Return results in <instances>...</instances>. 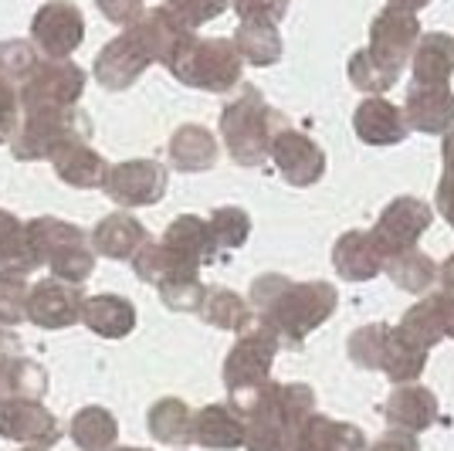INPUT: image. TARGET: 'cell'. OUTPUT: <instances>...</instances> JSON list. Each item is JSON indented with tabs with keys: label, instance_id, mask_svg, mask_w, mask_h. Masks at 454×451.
I'll list each match as a JSON object with an SVG mask.
<instances>
[{
	"label": "cell",
	"instance_id": "obj_1",
	"mask_svg": "<svg viewBox=\"0 0 454 451\" xmlns=\"http://www.w3.org/2000/svg\"><path fill=\"white\" fill-rule=\"evenodd\" d=\"M251 302L265 316V326L288 346H299L316 326L333 316L336 289L329 282H288L282 275H262L251 285Z\"/></svg>",
	"mask_w": 454,
	"mask_h": 451
},
{
	"label": "cell",
	"instance_id": "obj_2",
	"mask_svg": "<svg viewBox=\"0 0 454 451\" xmlns=\"http://www.w3.org/2000/svg\"><path fill=\"white\" fill-rule=\"evenodd\" d=\"M417 41H420V24L414 11L387 7L370 28V48L356 51L349 61V82L360 92H387L403 72V65L414 58Z\"/></svg>",
	"mask_w": 454,
	"mask_h": 451
},
{
	"label": "cell",
	"instance_id": "obj_3",
	"mask_svg": "<svg viewBox=\"0 0 454 451\" xmlns=\"http://www.w3.org/2000/svg\"><path fill=\"white\" fill-rule=\"evenodd\" d=\"M285 130V119L275 109H268L262 102V95L254 89H247L234 106H227L221 115V132H224V143L231 156L241 163V167H254L262 163L275 136Z\"/></svg>",
	"mask_w": 454,
	"mask_h": 451
},
{
	"label": "cell",
	"instance_id": "obj_4",
	"mask_svg": "<svg viewBox=\"0 0 454 451\" xmlns=\"http://www.w3.org/2000/svg\"><path fill=\"white\" fill-rule=\"evenodd\" d=\"M27 241L35 251V262H48L68 282H82L92 272V248L78 227L61 221H35L27 227Z\"/></svg>",
	"mask_w": 454,
	"mask_h": 451
},
{
	"label": "cell",
	"instance_id": "obj_5",
	"mask_svg": "<svg viewBox=\"0 0 454 451\" xmlns=\"http://www.w3.org/2000/svg\"><path fill=\"white\" fill-rule=\"evenodd\" d=\"M278 353V336L262 326L254 333L238 339V346L231 350V357L224 363V384L227 391L238 394H251L258 387L268 384V370H271V360Z\"/></svg>",
	"mask_w": 454,
	"mask_h": 451
},
{
	"label": "cell",
	"instance_id": "obj_6",
	"mask_svg": "<svg viewBox=\"0 0 454 451\" xmlns=\"http://www.w3.org/2000/svg\"><path fill=\"white\" fill-rule=\"evenodd\" d=\"M431 218L434 214H431V207L424 204V201H417V197H397V201H390V204L383 207L377 227L370 234L377 238L380 251L387 258H394V255H403V251L417 248V238L431 227Z\"/></svg>",
	"mask_w": 454,
	"mask_h": 451
},
{
	"label": "cell",
	"instance_id": "obj_7",
	"mask_svg": "<svg viewBox=\"0 0 454 451\" xmlns=\"http://www.w3.org/2000/svg\"><path fill=\"white\" fill-rule=\"evenodd\" d=\"M271 156H275V163H278L285 180L295 184V187H309V184H316L325 173V156H322L319 146L305 132L288 130V126L275 136Z\"/></svg>",
	"mask_w": 454,
	"mask_h": 451
},
{
	"label": "cell",
	"instance_id": "obj_8",
	"mask_svg": "<svg viewBox=\"0 0 454 451\" xmlns=\"http://www.w3.org/2000/svg\"><path fill=\"white\" fill-rule=\"evenodd\" d=\"M400 329L420 346H434L441 339H454V292H431L424 302H417L414 309H407V316L400 320Z\"/></svg>",
	"mask_w": 454,
	"mask_h": 451
},
{
	"label": "cell",
	"instance_id": "obj_9",
	"mask_svg": "<svg viewBox=\"0 0 454 451\" xmlns=\"http://www.w3.org/2000/svg\"><path fill=\"white\" fill-rule=\"evenodd\" d=\"M407 126L417 132H451L454 130V92L451 85H424L414 82L407 92Z\"/></svg>",
	"mask_w": 454,
	"mask_h": 451
},
{
	"label": "cell",
	"instance_id": "obj_10",
	"mask_svg": "<svg viewBox=\"0 0 454 451\" xmlns=\"http://www.w3.org/2000/svg\"><path fill=\"white\" fill-rule=\"evenodd\" d=\"M167 187V173L160 163H122L106 177V190L115 204L139 207L153 204L163 197Z\"/></svg>",
	"mask_w": 454,
	"mask_h": 451
},
{
	"label": "cell",
	"instance_id": "obj_11",
	"mask_svg": "<svg viewBox=\"0 0 454 451\" xmlns=\"http://www.w3.org/2000/svg\"><path fill=\"white\" fill-rule=\"evenodd\" d=\"M353 126H356V136H360L363 143H370V146H397L411 132L403 109H397L394 102H387L380 95H370L356 109Z\"/></svg>",
	"mask_w": 454,
	"mask_h": 451
},
{
	"label": "cell",
	"instance_id": "obj_12",
	"mask_svg": "<svg viewBox=\"0 0 454 451\" xmlns=\"http://www.w3.org/2000/svg\"><path fill=\"white\" fill-rule=\"evenodd\" d=\"M333 262L346 282H366L377 279L387 265V255L380 251L377 238L366 231H346L336 248H333Z\"/></svg>",
	"mask_w": 454,
	"mask_h": 451
},
{
	"label": "cell",
	"instance_id": "obj_13",
	"mask_svg": "<svg viewBox=\"0 0 454 451\" xmlns=\"http://www.w3.org/2000/svg\"><path fill=\"white\" fill-rule=\"evenodd\" d=\"M383 414L390 421V428H400V431H427L441 414V404L437 397L420 387V384H400L397 391L390 394V400L383 404Z\"/></svg>",
	"mask_w": 454,
	"mask_h": 451
},
{
	"label": "cell",
	"instance_id": "obj_14",
	"mask_svg": "<svg viewBox=\"0 0 454 451\" xmlns=\"http://www.w3.org/2000/svg\"><path fill=\"white\" fill-rule=\"evenodd\" d=\"M0 434L18 438V441L48 445V441L58 438V428H55V417L44 411L38 400L7 397V400H0Z\"/></svg>",
	"mask_w": 454,
	"mask_h": 451
},
{
	"label": "cell",
	"instance_id": "obj_15",
	"mask_svg": "<svg viewBox=\"0 0 454 451\" xmlns=\"http://www.w3.org/2000/svg\"><path fill=\"white\" fill-rule=\"evenodd\" d=\"M85 309V302L78 296V289L65 282H41L31 296H27V320H35L44 329H58L75 322Z\"/></svg>",
	"mask_w": 454,
	"mask_h": 451
},
{
	"label": "cell",
	"instance_id": "obj_16",
	"mask_svg": "<svg viewBox=\"0 0 454 451\" xmlns=\"http://www.w3.org/2000/svg\"><path fill=\"white\" fill-rule=\"evenodd\" d=\"M424 363H427V346L411 339L400 326H387L380 374H387L394 384H414L417 376L424 374Z\"/></svg>",
	"mask_w": 454,
	"mask_h": 451
},
{
	"label": "cell",
	"instance_id": "obj_17",
	"mask_svg": "<svg viewBox=\"0 0 454 451\" xmlns=\"http://www.w3.org/2000/svg\"><path fill=\"white\" fill-rule=\"evenodd\" d=\"M299 451H366V438L349 421H329L312 414L299 434Z\"/></svg>",
	"mask_w": 454,
	"mask_h": 451
},
{
	"label": "cell",
	"instance_id": "obj_18",
	"mask_svg": "<svg viewBox=\"0 0 454 451\" xmlns=\"http://www.w3.org/2000/svg\"><path fill=\"white\" fill-rule=\"evenodd\" d=\"M414 82L424 85H448L454 75V38L451 35H420L414 51Z\"/></svg>",
	"mask_w": 454,
	"mask_h": 451
},
{
	"label": "cell",
	"instance_id": "obj_19",
	"mask_svg": "<svg viewBox=\"0 0 454 451\" xmlns=\"http://www.w3.org/2000/svg\"><path fill=\"white\" fill-rule=\"evenodd\" d=\"M193 441L204 448H238L247 441V424L234 411L214 404L193 417Z\"/></svg>",
	"mask_w": 454,
	"mask_h": 451
},
{
	"label": "cell",
	"instance_id": "obj_20",
	"mask_svg": "<svg viewBox=\"0 0 454 451\" xmlns=\"http://www.w3.org/2000/svg\"><path fill=\"white\" fill-rule=\"evenodd\" d=\"M163 245L170 248V251H176L190 265H207L214 258V251L221 248L217 238H214L210 221H200V218H180V221H173Z\"/></svg>",
	"mask_w": 454,
	"mask_h": 451
},
{
	"label": "cell",
	"instance_id": "obj_21",
	"mask_svg": "<svg viewBox=\"0 0 454 451\" xmlns=\"http://www.w3.org/2000/svg\"><path fill=\"white\" fill-rule=\"evenodd\" d=\"M238 55L227 48L224 41H207L197 55V75L190 78V85H204V89H214V92H224L238 82Z\"/></svg>",
	"mask_w": 454,
	"mask_h": 451
},
{
	"label": "cell",
	"instance_id": "obj_22",
	"mask_svg": "<svg viewBox=\"0 0 454 451\" xmlns=\"http://www.w3.org/2000/svg\"><path fill=\"white\" fill-rule=\"evenodd\" d=\"M383 272L394 279L397 289L403 292H414V296H427V289L434 282H441V268H437L424 251H403V255H394V258H387L383 265Z\"/></svg>",
	"mask_w": 454,
	"mask_h": 451
},
{
	"label": "cell",
	"instance_id": "obj_23",
	"mask_svg": "<svg viewBox=\"0 0 454 451\" xmlns=\"http://www.w3.org/2000/svg\"><path fill=\"white\" fill-rule=\"evenodd\" d=\"M170 156L176 170H210L217 160V143L200 126H184L170 139Z\"/></svg>",
	"mask_w": 454,
	"mask_h": 451
},
{
	"label": "cell",
	"instance_id": "obj_24",
	"mask_svg": "<svg viewBox=\"0 0 454 451\" xmlns=\"http://www.w3.org/2000/svg\"><path fill=\"white\" fill-rule=\"evenodd\" d=\"M82 320L89 322V329H95L98 336H126L133 329L136 313L126 299L115 296H98V299L85 302Z\"/></svg>",
	"mask_w": 454,
	"mask_h": 451
},
{
	"label": "cell",
	"instance_id": "obj_25",
	"mask_svg": "<svg viewBox=\"0 0 454 451\" xmlns=\"http://www.w3.org/2000/svg\"><path fill=\"white\" fill-rule=\"evenodd\" d=\"M95 248L102 255H113V258H129L136 251H143V227L136 225L129 214H113L106 218L98 231L92 234Z\"/></svg>",
	"mask_w": 454,
	"mask_h": 451
},
{
	"label": "cell",
	"instance_id": "obj_26",
	"mask_svg": "<svg viewBox=\"0 0 454 451\" xmlns=\"http://www.w3.org/2000/svg\"><path fill=\"white\" fill-rule=\"evenodd\" d=\"M55 167L75 187H98V184H106V163L89 146H82L78 139L55 153Z\"/></svg>",
	"mask_w": 454,
	"mask_h": 451
},
{
	"label": "cell",
	"instance_id": "obj_27",
	"mask_svg": "<svg viewBox=\"0 0 454 451\" xmlns=\"http://www.w3.org/2000/svg\"><path fill=\"white\" fill-rule=\"evenodd\" d=\"M153 421V434L167 445H184V441H193V417L190 411L180 404V400H160L150 414Z\"/></svg>",
	"mask_w": 454,
	"mask_h": 451
},
{
	"label": "cell",
	"instance_id": "obj_28",
	"mask_svg": "<svg viewBox=\"0 0 454 451\" xmlns=\"http://www.w3.org/2000/svg\"><path fill=\"white\" fill-rule=\"evenodd\" d=\"M204 320L217 329H245L251 322V313H247L245 299H238L234 292H224V289H210L204 296V305H200Z\"/></svg>",
	"mask_w": 454,
	"mask_h": 451
},
{
	"label": "cell",
	"instance_id": "obj_29",
	"mask_svg": "<svg viewBox=\"0 0 454 451\" xmlns=\"http://www.w3.org/2000/svg\"><path fill=\"white\" fill-rule=\"evenodd\" d=\"M72 438L78 441V448H85V451L109 448L115 438L113 414L102 411V407H85V411L72 421Z\"/></svg>",
	"mask_w": 454,
	"mask_h": 451
},
{
	"label": "cell",
	"instance_id": "obj_30",
	"mask_svg": "<svg viewBox=\"0 0 454 451\" xmlns=\"http://www.w3.org/2000/svg\"><path fill=\"white\" fill-rule=\"evenodd\" d=\"M0 265H18L20 272L38 265L27 241V227H20L11 214H0Z\"/></svg>",
	"mask_w": 454,
	"mask_h": 451
},
{
	"label": "cell",
	"instance_id": "obj_31",
	"mask_svg": "<svg viewBox=\"0 0 454 451\" xmlns=\"http://www.w3.org/2000/svg\"><path fill=\"white\" fill-rule=\"evenodd\" d=\"M383 336H387V322H373L363 326L349 336V360L363 367V370H380V357H383Z\"/></svg>",
	"mask_w": 454,
	"mask_h": 451
},
{
	"label": "cell",
	"instance_id": "obj_32",
	"mask_svg": "<svg viewBox=\"0 0 454 451\" xmlns=\"http://www.w3.org/2000/svg\"><path fill=\"white\" fill-rule=\"evenodd\" d=\"M210 227H214V238L221 248H241L251 231V218L241 207H221V210H214Z\"/></svg>",
	"mask_w": 454,
	"mask_h": 451
},
{
	"label": "cell",
	"instance_id": "obj_33",
	"mask_svg": "<svg viewBox=\"0 0 454 451\" xmlns=\"http://www.w3.org/2000/svg\"><path fill=\"white\" fill-rule=\"evenodd\" d=\"M241 48L245 55L254 61V65H271L275 58L282 55V44H278V35L271 24H254V28H245L241 31Z\"/></svg>",
	"mask_w": 454,
	"mask_h": 451
},
{
	"label": "cell",
	"instance_id": "obj_34",
	"mask_svg": "<svg viewBox=\"0 0 454 451\" xmlns=\"http://www.w3.org/2000/svg\"><path fill=\"white\" fill-rule=\"evenodd\" d=\"M20 313H27V292H24V282L20 275H7L0 272V320H20Z\"/></svg>",
	"mask_w": 454,
	"mask_h": 451
},
{
	"label": "cell",
	"instance_id": "obj_35",
	"mask_svg": "<svg viewBox=\"0 0 454 451\" xmlns=\"http://www.w3.org/2000/svg\"><path fill=\"white\" fill-rule=\"evenodd\" d=\"M366 451H417V438L414 431H400V428H390V431L377 438Z\"/></svg>",
	"mask_w": 454,
	"mask_h": 451
},
{
	"label": "cell",
	"instance_id": "obj_36",
	"mask_svg": "<svg viewBox=\"0 0 454 451\" xmlns=\"http://www.w3.org/2000/svg\"><path fill=\"white\" fill-rule=\"evenodd\" d=\"M437 210L444 214V221L454 227V170H444L441 184H437V197H434Z\"/></svg>",
	"mask_w": 454,
	"mask_h": 451
},
{
	"label": "cell",
	"instance_id": "obj_37",
	"mask_svg": "<svg viewBox=\"0 0 454 451\" xmlns=\"http://www.w3.org/2000/svg\"><path fill=\"white\" fill-rule=\"evenodd\" d=\"M18 126V115H14V95L0 85V139H7Z\"/></svg>",
	"mask_w": 454,
	"mask_h": 451
},
{
	"label": "cell",
	"instance_id": "obj_38",
	"mask_svg": "<svg viewBox=\"0 0 454 451\" xmlns=\"http://www.w3.org/2000/svg\"><path fill=\"white\" fill-rule=\"evenodd\" d=\"M441 285L448 292H454V255H448V262L441 265Z\"/></svg>",
	"mask_w": 454,
	"mask_h": 451
},
{
	"label": "cell",
	"instance_id": "obj_39",
	"mask_svg": "<svg viewBox=\"0 0 454 451\" xmlns=\"http://www.w3.org/2000/svg\"><path fill=\"white\" fill-rule=\"evenodd\" d=\"M441 153H444V170H454V130L444 136V146H441Z\"/></svg>",
	"mask_w": 454,
	"mask_h": 451
},
{
	"label": "cell",
	"instance_id": "obj_40",
	"mask_svg": "<svg viewBox=\"0 0 454 451\" xmlns=\"http://www.w3.org/2000/svg\"><path fill=\"white\" fill-rule=\"evenodd\" d=\"M431 0H390V7H403V11H420V7H427Z\"/></svg>",
	"mask_w": 454,
	"mask_h": 451
},
{
	"label": "cell",
	"instance_id": "obj_41",
	"mask_svg": "<svg viewBox=\"0 0 454 451\" xmlns=\"http://www.w3.org/2000/svg\"><path fill=\"white\" fill-rule=\"evenodd\" d=\"M126 451H139V448H126Z\"/></svg>",
	"mask_w": 454,
	"mask_h": 451
}]
</instances>
